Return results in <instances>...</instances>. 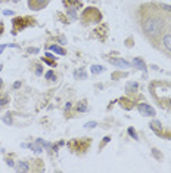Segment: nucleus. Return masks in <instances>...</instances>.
I'll return each instance as SVG.
<instances>
[{"label": "nucleus", "instance_id": "1", "mask_svg": "<svg viewBox=\"0 0 171 173\" xmlns=\"http://www.w3.org/2000/svg\"><path fill=\"white\" fill-rule=\"evenodd\" d=\"M161 28H162V22H161V19H156V18L146 19L143 24V30L148 34H158Z\"/></svg>", "mask_w": 171, "mask_h": 173}, {"label": "nucleus", "instance_id": "2", "mask_svg": "<svg viewBox=\"0 0 171 173\" xmlns=\"http://www.w3.org/2000/svg\"><path fill=\"white\" fill-rule=\"evenodd\" d=\"M137 110L142 116H146V117H154L155 116V110H154V106H151L149 104H146V102H140L137 104Z\"/></svg>", "mask_w": 171, "mask_h": 173}, {"label": "nucleus", "instance_id": "3", "mask_svg": "<svg viewBox=\"0 0 171 173\" xmlns=\"http://www.w3.org/2000/svg\"><path fill=\"white\" fill-rule=\"evenodd\" d=\"M109 62L118 68H130V62H127L126 59H121V58H111Z\"/></svg>", "mask_w": 171, "mask_h": 173}, {"label": "nucleus", "instance_id": "4", "mask_svg": "<svg viewBox=\"0 0 171 173\" xmlns=\"http://www.w3.org/2000/svg\"><path fill=\"white\" fill-rule=\"evenodd\" d=\"M133 65H134L137 70H140V71H143V73L146 74V64H144V61H142L140 58H134V59H133Z\"/></svg>", "mask_w": 171, "mask_h": 173}, {"label": "nucleus", "instance_id": "5", "mask_svg": "<svg viewBox=\"0 0 171 173\" xmlns=\"http://www.w3.org/2000/svg\"><path fill=\"white\" fill-rule=\"evenodd\" d=\"M34 2H36V5H33L31 8H34V9H40V8H43L44 5H47L49 0H30V3H34Z\"/></svg>", "mask_w": 171, "mask_h": 173}, {"label": "nucleus", "instance_id": "6", "mask_svg": "<svg viewBox=\"0 0 171 173\" xmlns=\"http://www.w3.org/2000/svg\"><path fill=\"white\" fill-rule=\"evenodd\" d=\"M151 129L159 133V132L162 130V124H161V121H159V120H154V121L151 123Z\"/></svg>", "mask_w": 171, "mask_h": 173}, {"label": "nucleus", "instance_id": "7", "mask_svg": "<svg viewBox=\"0 0 171 173\" xmlns=\"http://www.w3.org/2000/svg\"><path fill=\"white\" fill-rule=\"evenodd\" d=\"M28 170H30V167H28V164L25 161L16 163V172H28Z\"/></svg>", "mask_w": 171, "mask_h": 173}, {"label": "nucleus", "instance_id": "8", "mask_svg": "<svg viewBox=\"0 0 171 173\" xmlns=\"http://www.w3.org/2000/svg\"><path fill=\"white\" fill-rule=\"evenodd\" d=\"M90 71H91V73L96 76V74H101V73H103V71H105V67H103V65H91Z\"/></svg>", "mask_w": 171, "mask_h": 173}, {"label": "nucleus", "instance_id": "9", "mask_svg": "<svg viewBox=\"0 0 171 173\" xmlns=\"http://www.w3.org/2000/svg\"><path fill=\"white\" fill-rule=\"evenodd\" d=\"M126 88H127V90H130V92H137V89H139V84H137L136 81H128Z\"/></svg>", "mask_w": 171, "mask_h": 173}, {"label": "nucleus", "instance_id": "10", "mask_svg": "<svg viewBox=\"0 0 171 173\" xmlns=\"http://www.w3.org/2000/svg\"><path fill=\"white\" fill-rule=\"evenodd\" d=\"M162 41H164V46L171 52V36L170 34H167V36H164V39H162Z\"/></svg>", "mask_w": 171, "mask_h": 173}, {"label": "nucleus", "instance_id": "11", "mask_svg": "<svg viewBox=\"0 0 171 173\" xmlns=\"http://www.w3.org/2000/svg\"><path fill=\"white\" fill-rule=\"evenodd\" d=\"M30 148L34 151V153H37V154H41V153H43V148L40 146L38 142H36V144H30Z\"/></svg>", "mask_w": 171, "mask_h": 173}, {"label": "nucleus", "instance_id": "12", "mask_svg": "<svg viewBox=\"0 0 171 173\" xmlns=\"http://www.w3.org/2000/svg\"><path fill=\"white\" fill-rule=\"evenodd\" d=\"M50 50H53V52H56V53H59V55H65V53H66L65 49H62V48H59V46H56V45H52V46H50Z\"/></svg>", "mask_w": 171, "mask_h": 173}, {"label": "nucleus", "instance_id": "13", "mask_svg": "<svg viewBox=\"0 0 171 173\" xmlns=\"http://www.w3.org/2000/svg\"><path fill=\"white\" fill-rule=\"evenodd\" d=\"M74 76H75V78H81V80H83V78H87V74H86L83 70H77V71L74 73Z\"/></svg>", "mask_w": 171, "mask_h": 173}, {"label": "nucleus", "instance_id": "14", "mask_svg": "<svg viewBox=\"0 0 171 173\" xmlns=\"http://www.w3.org/2000/svg\"><path fill=\"white\" fill-rule=\"evenodd\" d=\"M2 120H3L8 126H12V117H10V114H5V116H2Z\"/></svg>", "mask_w": 171, "mask_h": 173}, {"label": "nucleus", "instance_id": "15", "mask_svg": "<svg viewBox=\"0 0 171 173\" xmlns=\"http://www.w3.org/2000/svg\"><path fill=\"white\" fill-rule=\"evenodd\" d=\"M77 110H78L80 113H84V111H87V105H86V102H78V105H77Z\"/></svg>", "mask_w": 171, "mask_h": 173}, {"label": "nucleus", "instance_id": "16", "mask_svg": "<svg viewBox=\"0 0 171 173\" xmlns=\"http://www.w3.org/2000/svg\"><path fill=\"white\" fill-rule=\"evenodd\" d=\"M36 142H38L40 145H43V146L47 148V149H50V148H52V144H50V142H46V141H43V139H37Z\"/></svg>", "mask_w": 171, "mask_h": 173}, {"label": "nucleus", "instance_id": "17", "mask_svg": "<svg viewBox=\"0 0 171 173\" xmlns=\"http://www.w3.org/2000/svg\"><path fill=\"white\" fill-rule=\"evenodd\" d=\"M127 132H128V135H130V136H131L133 139H136V141L139 139V135L136 133V130H134L133 127H128V130H127Z\"/></svg>", "mask_w": 171, "mask_h": 173}, {"label": "nucleus", "instance_id": "18", "mask_svg": "<svg viewBox=\"0 0 171 173\" xmlns=\"http://www.w3.org/2000/svg\"><path fill=\"white\" fill-rule=\"evenodd\" d=\"M46 78L53 81V80H56V76L53 74V71H47V73H46Z\"/></svg>", "mask_w": 171, "mask_h": 173}, {"label": "nucleus", "instance_id": "19", "mask_svg": "<svg viewBox=\"0 0 171 173\" xmlns=\"http://www.w3.org/2000/svg\"><path fill=\"white\" fill-rule=\"evenodd\" d=\"M96 126H97V123H96V121H89V123H86V124H84V127H86V129H93V127H96Z\"/></svg>", "mask_w": 171, "mask_h": 173}, {"label": "nucleus", "instance_id": "20", "mask_svg": "<svg viewBox=\"0 0 171 173\" xmlns=\"http://www.w3.org/2000/svg\"><path fill=\"white\" fill-rule=\"evenodd\" d=\"M9 102V96H0V105H6Z\"/></svg>", "mask_w": 171, "mask_h": 173}, {"label": "nucleus", "instance_id": "21", "mask_svg": "<svg viewBox=\"0 0 171 173\" xmlns=\"http://www.w3.org/2000/svg\"><path fill=\"white\" fill-rule=\"evenodd\" d=\"M46 56H47L49 59H52V61H55V59H56V56H55L53 53H50V52H49V53H46Z\"/></svg>", "mask_w": 171, "mask_h": 173}, {"label": "nucleus", "instance_id": "22", "mask_svg": "<svg viewBox=\"0 0 171 173\" xmlns=\"http://www.w3.org/2000/svg\"><path fill=\"white\" fill-rule=\"evenodd\" d=\"M28 53H38V49L37 48H30L28 49Z\"/></svg>", "mask_w": 171, "mask_h": 173}, {"label": "nucleus", "instance_id": "23", "mask_svg": "<svg viewBox=\"0 0 171 173\" xmlns=\"http://www.w3.org/2000/svg\"><path fill=\"white\" fill-rule=\"evenodd\" d=\"M36 68H37V70H36V74H37V76H41V73H43V70H41V67H40V65H37Z\"/></svg>", "mask_w": 171, "mask_h": 173}, {"label": "nucleus", "instance_id": "24", "mask_svg": "<svg viewBox=\"0 0 171 173\" xmlns=\"http://www.w3.org/2000/svg\"><path fill=\"white\" fill-rule=\"evenodd\" d=\"M21 88V81H15L13 83V89H19Z\"/></svg>", "mask_w": 171, "mask_h": 173}, {"label": "nucleus", "instance_id": "25", "mask_svg": "<svg viewBox=\"0 0 171 173\" xmlns=\"http://www.w3.org/2000/svg\"><path fill=\"white\" fill-rule=\"evenodd\" d=\"M6 163H8V166H10V167H12V166H15L13 160H10V158H8V160H6Z\"/></svg>", "mask_w": 171, "mask_h": 173}, {"label": "nucleus", "instance_id": "26", "mask_svg": "<svg viewBox=\"0 0 171 173\" xmlns=\"http://www.w3.org/2000/svg\"><path fill=\"white\" fill-rule=\"evenodd\" d=\"M154 154H155V157H156V158H161V157H162V155L158 153V149H154Z\"/></svg>", "mask_w": 171, "mask_h": 173}, {"label": "nucleus", "instance_id": "27", "mask_svg": "<svg viewBox=\"0 0 171 173\" xmlns=\"http://www.w3.org/2000/svg\"><path fill=\"white\" fill-rule=\"evenodd\" d=\"M3 15L9 16V15H13V12H12V11H3Z\"/></svg>", "mask_w": 171, "mask_h": 173}, {"label": "nucleus", "instance_id": "28", "mask_svg": "<svg viewBox=\"0 0 171 173\" xmlns=\"http://www.w3.org/2000/svg\"><path fill=\"white\" fill-rule=\"evenodd\" d=\"M162 8H164L165 11H170V12H171V6H170V5H162Z\"/></svg>", "mask_w": 171, "mask_h": 173}, {"label": "nucleus", "instance_id": "29", "mask_svg": "<svg viewBox=\"0 0 171 173\" xmlns=\"http://www.w3.org/2000/svg\"><path fill=\"white\" fill-rule=\"evenodd\" d=\"M21 148H30V144H24V142H22V144H21Z\"/></svg>", "mask_w": 171, "mask_h": 173}, {"label": "nucleus", "instance_id": "30", "mask_svg": "<svg viewBox=\"0 0 171 173\" xmlns=\"http://www.w3.org/2000/svg\"><path fill=\"white\" fill-rule=\"evenodd\" d=\"M69 108H71V102H68V104L65 105V111H68V110H69Z\"/></svg>", "mask_w": 171, "mask_h": 173}, {"label": "nucleus", "instance_id": "31", "mask_svg": "<svg viewBox=\"0 0 171 173\" xmlns=\"http://www.w3.org/2000/svg\"><path fill=\"white\" fill-rule=\"evenodd\" d=\"M6 46H8V45H2V46H0V53H2V52L5 50V48H6Z\"/></svg>", "mask_w": 171, "mask_h": 173}, {"label": "nucleus", "instance_id": "32", "mask_svg": "<svg viewBox=\"0 0 171 173\" xmlns=\"http://www.w3.org/2000/svg\"><path fill=\"white\" fill-rule=\"evenodd\" d=\"M2 88H3V81H2V80H0V89H2Z\"/></svg>", "mask_w": 171, "mask_h": 173}, {"label": "nucleus", "instance_id": "33", "mask_svg": "<svg viewBox=\"0 0 171 173\" xmlns=\"http://www.w3.org/2000/svg\"><path fill=\"white\" fill-rule=\"evenodd\" d=\"M15 2H19V0H15Z\"/></svg>", "mask_w": 171, "mask_h": 173}]
</instances>
